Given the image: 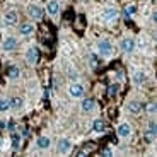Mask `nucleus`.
I'll return each mask as SVG.
<instances>
[{"label":"nucleus","instance_id":"obj_21","mask_svg":"<svg viewBox=\"0 0 157 157\" xmlns=\"http://www.w3.org/2000/svg\"><path fill=\"white\" fill-rule=\"evenodd\" d=\"M92 128H94V132L96 133H102L104 132V121L102 120H94V123H92Z\"/></svg>","mask_w":157,"mask_h":157},{"label":"nucleus","instance_id":"obj_20","mask_svg":"<svg viewBox=\"0 0 157 157\" xmlns=\"http://www.w3.org/2000/svg\"><path fill=\"white\" fill-rule=\"evenodd\" d=\"M7 111H10V99L2 98L0 99V113H7Z\"/></svg>","mask_w":157,"mask_h":157},{"label":"nucleus","instance_id":"obj_29","mask_svg":"<svg viewBox=\"0 0 157 157\" xmlns=\"http://www.w3.org/2000/svg\"><path fill=\"white\" fill-rule=\"evenodd\" d=\"M155 19H157V12L154 10V12H152V21H154V22H155Z\"/></svg>","mask_w":157,"mask_h":157},{"label":"nucleus","instance_id":"obj_7","mask_svg":"<svg viewBox=\"0 0 157 157\" xmlns=\"http://www.w3.org/2000/svg\"><path fill=\"white\" fill-rule=\"evenodd\" d=\"M116 133L120 138H123V140H126V138L132 137V125L130 123H120L116 128Z\"/></svg>","mask_w":157,"mask_h":157},{"label":"nucleus","instance_id":"obj_9","mask_svg":"<svg viewBox=\"0 0 157 157\" xmlns=\"http://www.w3.org/2000/svg\"><path fill=\"white\" fill-rule=\"evenodd\" d=\"M26 14H28L31 19H39V17L43 16V9L39 7L38 4H31L26 7Z\"/></svg>","mask_w":157,"mask_h":157},{"label":"nucleus","instance_id":"obj_10","mask_svg":"<svg viewBox=\"0 0 157 157\" xmlns=\"http://www.w3.org/2000/svg\"><path fill=\"white\" fill-rule=\"evenodd\" d=\"M17 21H19V16H17L16 10H9L4 14V24L5 26H16Z\"/></svg>","mask_w":157,"mask_h":157},{"label":"nucleus","instance_id":"obj_4","mask_svg":"<svg viewBox=\"0 0 157 157\" xmlns=\"http://www.w3.org/2000/svg\"><path fill=\"white\" fill-rule=\"evenodd\" d=\"M17 48V38L16 36H5L4 39H2V50L5 51V53H10V51H14Z\"/></svg>","mask_w":157,"mask_h":157},{"label":"nucleus","instance_id":"obj_26","mask_svg":"<svg viewBox=\"0 0 157 157\" xmlns=\"http://www.w3.org/2000/svg\"><path fill=\"white\" fill-rule=\"evenodd\" d=\"M89 63H90V67H98V55L96 53H89Z\"/></svg>","mask_w":157,"mask_h":157},{"label":"nucleus","instance_id":"obj_25","mask_svg":"<svg viewBox=\"0 0 157 157\" xmlns=\"http://www.w3.org/2000/svg\"><path fill=\"white\" fill-rule=\"evenodd\" d=\"M155 101H149V104H147V113L152 116V114H155Z\"/></svg>","mask_w":157,"mask_h":157},{"label":"nucleus","instance_id":"obj_16","mask_svg":"<svg viewBox=\"0 0 157 157\" xmlns=\"http://www.w3.org/2000/svg\"><path fill=\"white\" fill-rule=\"evenodd\" d=\"M46 12L50 14V16H56L60 12V4L56 2V0H50L46 4Z\"/></svg>","mask_w":157,"mask_h":157},{"label":"nucleus","instance_id":"obj_15","mask_svg":"<svg viewBox=\"0 0 157 157\" xmlns=\"http://www.w3.org/2000/svg\"><path fill=\"white\" fill-rule=\"evenodd\" d=\"M21 77V68L17 65H10L7 68V78L9 80H16V78Z\"/></svg>","mask_w":157,"mask_h":157},{"label":"nucleus","instance_id":"obj_28","mask_svg":"<svg viewBox=\"0 0 157 157\" xmlns=\"http://www.w3.org/2000/svg\"><path fill=\"white\" fill-rule=\"evenodd\" d=\"M102 154H104V155H111V150L109 149H104V150H102Z\"/></svg>","mask_w":157,"mask_h":157},{"label":"nucleus","instance_id":"obj_8","mask_svg":"<svg viewBox=\"0 0 157 157\" xmlns=\"http://www.w3.org/2000/svg\"><path fill=\"white\" fill-rule=\"evenodd\" d=\"M56 150H58V154H62V155L68 154L72 150V140L70 138H60L58 144H56Z\"/></svg>","mask_w":157,"mask_h":157},{"label":"nucleus","instance_id":"obj_18","mask_svg":"<svg viewBox=\"0 0 157 157\" xmlns=\"http://www.w3.org/2000/svg\"><path fill=\"white\" fill-rule=\"evenodd\" d=\"M128 111H130V113H133V114L140 113V111H142V102L137 101V99L130 101V102H128Z\"/></svg>","mask_w":157,"mask_h":157},{"label":"nucleus","instance_id":"obj_14","mask_svg":"<svg viewBox=\"0 0 157 157\" xmlns=\"http://www.w3.org/2000/svg\"><path fill=\"white\" fill-rule=\"evenodd\" d=\"M132 78H133V84H135V86H142V84L145 82L147 75H145V72H144V70H135L133 75H132Z\"/></svg>","mask_w":157,"mask_h":157},{"label":"nucleus","instance_id":"obj_11","mask_svg":"<svg viewBox=\"0 0 157 157\" xmlns=\"http://www.w3.org/2000/svg\"><path fill=\"white\" fill-rule=\"evenodd\" d=\"M33 33H34V24L33 22H22V24H19V34L21 36H31Z\"/></svg>","mask_w":157,"mask_h":157},{"label":"nucleus","instance_id":"obj_17","mask_svg":"<svg viewBox=\"0 0 157 157\" xmlns=\"http://www.w3.org/2000/svg\"><path fill=\"white\" fill-rule=\"evenodd\" d=\"M22 106H24V99L21 96H16V98L10 99V109L19 111V109H22Z\"/></svg>","mask_w":157,"mask_h":157},{"label":"nucleus","instance_id":"obj_2","mask_svg":"<svg viewBox=\"0 0 157 157\" xmlns=\"http://www.w3.org/2000/svg\"><path fill=\"white\" fill-rule=\"evenodd\" d=\"M135 48H137V43H135V39L133 38H123L121 41H120V50L123 51V53H133L135 51Z\"/></svg>","mask_w":157,"mask_h":157},{"label":"nucleus","instance_id":"obj_3","mask_svg":"<svg viewBox=\"0 0 157 157\" xmlns=\"http://www.w3.org/2000/svg\"><path fill=\"white\" fill-rule=\"evenodd\" d=\"M24 58H26V62H28L29 65H36V63L39 62V50L36 46H29L28 50H26Z\"/></svg>","mask_w":157,"mask_h":157},{"label":"nucleus","instance_id":"obj_12","mask_svg":"<svg viewBox=\"0 0 157 157\" xmlns=\"http://www.w3.org/2000/svg\"><path fill=\"white\" fill-rule=\"evenodd\" d=\"M36 147H38L39 150H46L51 147V138L46 137V135H43V137H39L38 140H36Z\"/></svg>","mask_w":157,"mask_h":157},{"label":"nucleus","instance_id":"obj_24","mask_svg":"<svg viewBox=\"0 0 157 157\" xmlns=\"http://www.w3.org/2000/svg\"><path fill=\"white\" fill-rule=\"evenodd\" d=\"M118 90H120V86H118V84H111V86L108 87V94H109L111 98H113V96H116V94H118Z\"/></svg>","mask_w":157,"mask_h":157},{"label":"nucleus","instance_id":"obj_23","mask_svg":"<svg viewBox=\"0 0 157 157\" xmlns=\"http://www.w3.org/2000/svg\"><path fill=\"white\" fill-rule=\"evenodd\" d=\"M123 12H125V16L126 17H132L137 12V7H135L133 4H128V5H125V9H123Z\"/></svg>","mask_w":157,"mask_h":157},{"label":"nucleus","instance_id":"obj_1","mask_svg":"<svg viewBox=\"0 0 157 157\" xmlns=\"http://www.w3.org/2000/svg\"><path fill=\"white\" fill-rule=\"evenodd\" d=\"M113 48H114L113 43L106 38L99 39L98 43H96V51H98V55L102 56V58H109V56L113 55Z\"/></svg>","mask_w":157,"mask_h":157},{"label":"nucleus","instance_id":"obj_27","mask_svg":"<svg viewBox=\"0 0 157 157\" xmlns=\"http://www.w3.org/2000/svg\"><path fill=\"white\" fill-rule=\"evenodd\" d=\"M70 78H77V70H70Z\"/></svg>","mask_w":157,"mask_h":157},{"label":"nucleus","instance_id":"obj_13","mask_svg":"<svg viewBox=\"0 0 157 157\" xmlns=\"http://www.w3.org/2000/svg\"><path fill=\"white\" fill-rule=\"evenodd\" d=\"M94 108H96V102H94V99H90V98L82 99V102H80V109H82L84 113H89V111H92Z\"/></svg>","mask_w":157,"mask_h":157},{"label":"nucleus","instance_id":"obj_6","mask_svg":"<svg viewBox=\"0 0 157 157\" xmlns=\"http://www.w3.org/2000/svg\"><path fill=\"white\" fill-rule=\"evenodd\" d=\"M101 17L104 21H108V22H109V21H114L118 17V9L114 7V5H108V7H104L101 10Z\"/></svg>","mask_w":157,"mask_h":157},{"label":"nucleus","instance_id":"obj_5","mask_svg":"<svg viewBox=\"0 0 157 157\" xmlns=\"http://www.w3.org/2000/svg\"><path fill=\"white\" fill-rule=\"evenodd\" d=\"M84 90H86V87H84L82 82H72L70 86H68V94L72 96V98H82L84 96Z\"/></svg>","mask_w":157,"mask_h":157},{"label":"nucleus","instance_id":"obj_22","mask_svg":"<svg viewBox=\"0 0 157 157\" xmlns=\"http://www.w3.org/2000/svg\"><path fill=\"white\" fill-rule=\"evenodd\" d=\"M155 133H157V125H155V121H150L149 126H147V135L155 138Z\"/></svg>","mask_w":157,"mask_h":157},{"label":"nucleus","instance_id":"obj_19","mask_svg":"<svg viewBox=\"0 0 157 157\" xmlns=\"http://www.w3.org/2000/svg\"><path fill=\"white\" fill-rule=\"evenodd\" d=\"M10 140H12V149L17 150V149L21 147V137H19V133H16V132H14V130H12Z\"/></svg>","mask_w":157,"mask_h":157}]
</instances>
